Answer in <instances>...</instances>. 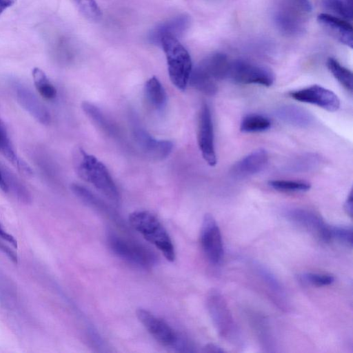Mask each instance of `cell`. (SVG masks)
Here are the masks:
<instances>
[{"label": "cell", "mask_w": 353, "mask_h": 353, "mask_svg": "<svg viewBox=\"0 0 353 353\" xmlns=\"http://www.w3.org/2000/svg\"><path fill=\"white\" fill-rule=\"evenodd\" d=\"M77 175L92 184L109 200L118 203L119 194L117 186L104 164L81 148H77L72 155Z\"/></svg>", "instance_id": "1"}, {"label": "cell", "mask_w": 353, "mask_h": 353, "mask_svg": "<svg viewBox=\"0 0 353 353\" xmlns=\"http://www.w3.org/2000/svg\"><path fill=\"white\" fill-rule=\"evenodd\" d=\"M309 0H279L273 19L277 28L288 36L302 34L312 13Z\"/></svg>", "instance_id": "2"}, {"label": "cell", "mask_w": 353, "mask_h": 353, "mask_svg": "<svg viewBox=\"0 0 353 353\" xmlns=\"http://www.w3.org/2000/svg\"><path fill=\"white\" fill-rule=\"evenodd\" d=\"M132 227L154 245L169 261L175 259L172 242L159 220L148 211H135L129 216Z\"/></svg>", "instance_id": "3"}, {"label": "cell", "mask_w": 353, "mask_h": 353, "mask_svg": "<svg viewBox=\"0 0 353 353\" xmlns=\"http://www.w3.org/2000/svg\"><path fill=\"white\" fill-rule=\"evenodd\" d=\"M159 45L165 54L170 79L179 90H184L192 70V61L188 50L178 38L164 36Z\"/></svg>", "instance_id": "4"}, {"label": "cell", "mask_w": 353, "mask_h": 353, "mask_svg": "<svg viewBox=\"0 0 353 353\" xmlns=\"http://www.w3.org/2000/svg\"><path fill=\"white\" fill-rule=\"evenodd\" d=\"M207 307L219 334L225 340L237 343L239 330L228 304L220 292L211 290L207 296Z\"/></svg>", "instance_id": "5"}, {"label": "cell", "mask_w": 353, "mask_h": 353, "mask_svg": "<svg viewBox=\"0 0 353 353\" xmlns=\"http://www.w3.org/2000/svg\"><path fill=\"white\" fill-rule=\"evenodd\" d=\"M228 79L240 84L270 86L274 81L272 70L266 66L243 59L231 61Z\"/></svg>", "instance_id": "6"}, {"label": "cell", "mask_w": 353, "mask_h": 353, "mask_svg": "<svg viewBox=\"0 0 353 353\" xmlns=\"http://www.w3.org/2000/svg\"><path fill=\"white\" fill-rule=\"evenodd\" d=\"M108 241L116 255L137 267L148 269L156 263V256L150 250L114 233L108 234Z\"/></svg>", "instance_id": "7"}, {"label": "cell", "mask_w": 353, "mask_h": 353, "mask_svg": "<svg viewBox=\"0 0 353 353\" xmlns=\"http://www.w3.org/2000/svg\"><path fill=\"white\" fill-rule=\"evenodd\" d=\"M200 240L208 260L213 265L220 264L224 256L223 239L219 225L210 214L203 216Z\"/></svg>", "instance_id": "8"}, {"label": "cell", "mask_w": 353, "mask_h": 353, "mask_svg": "<svg viewBox=\"0 0 353 353\" xmlns=\"http://www.w3.org/2000/svg\"><path fill=\"white\" fill-rule=\"evenodd\" d=\"M288 220L315 237L328 242L331 241V226L315 212L299 208H290L285 211Z\"/></svg>", "instance_id": "9"}, {"label": "cell", "mask_w": 353, "mask_h": 353, "mask_svg": "<svg viewBox=\"0 0 353 353\" xmlns=\"http://www.w3.org/2000/svg\"><path fill=\"white\" fill-rule=\"evenodd\" d=\"M198 145L202 157L210 166L216 163L214 142V128L209 106L203 103L200 108L197 133Z\"/></svg>", "instance_id": "10"}, {"label": "cell", "mask_w": 353, "mask_h": 353, "mask_svg": "<svg viewBox=\"0 0 353 353\" xmlns=\"http://www.w3.org/2000/svg\"><path fill=\"white\" fill-rule=\"evenodd\" d=\"M289 95L294 100L316 105L329 112H335L340 107V100L337 95L319 85L290 92Z\"/></svg>", "instance_id": "11"}, {"label": "cell", "mask_w": 353, "mask_h": 353, "mask_svg": "<svg viewBox=\"0 0 353 353\" xmlns=\"http://www.w3.org/2000/svg\"><path fill=\"white\" fill-rule=\"evenodd\" d=\"M136 313L139 321L157 342L174 347L179 336L166 322L143 308L138 309Z\"/></svg>", "instance_id": "12"}, {"label": "cell", "mask_w": 353, "mask_h": 353, "mask_svg": "<svg viewBox=\"0 0 353 353\" xmlns=\"http://www.w3.org/2000/svg\"><path fill=\"white\" fill-rule=\"evenodd\" d=\"M12 88L19 104L36 121L43 125L50 122L47 108L28 87L15 81L12 83Z\"/></svg>", "instance_id": "13"}, {"label": "cell", "mask_w": 353, "mask_h": 353, "mask_svg": "<svg viewBox=\"0 0 353 353\" xmlns=\"http://www.w3.org/2000/svg\"><path fill=\"white\" fill-rule=\"evenodd\" d=\"M132 132L138 145L149 157L161 160L170 154L173 148L171 141L154 139L136 122H134Z\"/></svg>", "instance_id": "14"}, {"label": "cell", "mask_w": 353, "mask_h": 353, "mask_svg": "<svg viewBox=\"0 0 353 353\" xmlns=\"http://www.w3.org/2000/svg\"><path fill=\"white\" fill-rule=\"evenodd\" d=\"M317 21L331 37L352 48L353 29L348 21L328 13H321L317 17Z\"/></svg>", "instance_id": "15"}, {"label": "cell", "mask_w": 353, "mask_h": 353, "mask_svg": "<svg viewBox=\"0 0 353 353\" xmlns=\"http://www.w3.org/2000/svg\"><path fill=\"white\" fill-rule=\"evenodd\" d=\"M268 162V154L264 149H257L237 161L232 168V175L246 177L260 172Z\"/></svg>", "instance_id": "16"}, {"label": "cell", "mask_w": 353, "mask_h": 353, "mask_svg": "<svg viewBox=\"0 0 353 353\" xmlns=\"http://www.w3.org/2000/svg\"><path fill=\"white\" fill-rule=\"evenodd\" d=\"M230 61L225 54L217 52L204 59L195 69L217 82L228 79Z\"/></svg>", "instance_id": "17"}, {"label": "cell", "mask_w": 353, "mask_h": 353, "mask_svg": "<svg viewBox=\"0 0 353 353\" xmlns=\"http://www.w3.org/2000/svg\"><path fill=\"white\" fill-rule=\"evenodd\" d=\"M190 18L182 14L172 18L154 28L149 34V40L155 45H159L164 36H172L178 38L181 36L190 26Z\"/></svg>", "instance_id": "18"}, {"label": "cell", "mask_w": 353, "mask_h": 353, "mask_svg": "<svg viewBox=\"0 0 353 353\" xmlns=\"http://www.w3.org/2000/svg\"><path fill=\"white\" fill-rule=\"evenodd\" d=\"M0 154L21 174L28 176L32 175L31 168L15 151L6 127L1 119H0Z\"/></svg>", "instance_id": "19"}, {"label": "cell", "mask_w": 353, "mask_h": 353, "mask_svg": "<svg viewBox=\"0 0 353 353\" xmlns=\"http://www.w3.org/2000/svg\"><path fill=\"white\" fill-rule=\"evenodd\" d=\"M276 117L283 122L299 128H307L314 118L306 110L294 105H283L275 111Z\"/></svg>", "instance_id": "20"}, {"label": "cell", "mask_w": 353, "mask_h": 353, "mask_svg": "<svg viewBox=\"0 0 353 353\" xmlns=\"http://www.w3.org/2000/svg\"><path fill=\"white\" fill-rule=\"evenodd\" d=\"M144 91L147 101L154 108L161 110L164 108L167 102V94L156 77H152L146 81Z\"/></svg>", "instance_id": "21"}, {"label": "cell", "mask_w": 353, "mask_h": 353, "mask_svg": "<svg viewBox=\"0 0 353 353\" xmlns=\"http://www.w3.org/2000/svg\"><path fill=\"white\" fill-rule=\"evenodd\" d=\"M70 188L72 192L87 205L109 216H114V213L110 207L85 187L77 183H72Z\"/></svg>", "instance_id": "22"}, {"label": "cell", "mask_w": 353, "mask_h": 353, "mask_svg": "<svg viewBox=\"0 0 353 353\" xmlns=\"http://www.w3.org/2000/svg\"><path fill=\"white\" fill-rule=\"evenodd\" d=\"M32 76L37 90L43 99L52 100L56 97V88L41 69L34 68L32 70Z\"/></svg>", "instance_id": "23"}, {"label": "cell", "mask_w": 353, "mask_h": 353, "mask_svg": "<svg viewBox=\"0 0 353 353\" xmlns=\"http://www.w3.org/2000/svg\"><path fill=\"white\" fill-rule=\"evenodd\" d=\"M3 170L8 191L11 190L21 202L29 203L31 201V196L24 184L8 168L3 167Z\"/></svg>", "instance_id": "24"}, {"label": "cell", "mask_w": 353, "mask_h": 353, "mask_svg": "<svg viewBox=\"0 0 353 353\" xmlns=\"http://www.w3.org/2000/svg\"><path fill=\"white\" fill-rule=\"evenodd\" d=\"M270 120L261 114H250L243 118L240 130L243 132L252 133L267 130L270 128Z\"/></svg>", "instance_id": "25"}, {"label": "cell", "mask_w": 353, "mask_h": 353, "mask_svg": "<svg viewBox=\"0 0 353 353\" xmlns=\"http://www.w3.org/2000/svg\"><path fill=\"white\" fill-rule=\"evenodd\" d=\"M328 70L339 83L347 91L352 92V72L334 58L327 61Z\"/></svg>", "instance_id": "26"}, {"label": "cell", "mask_w": 353, "mask_h": 353, "mask_svg": "<svg viewBox=\"0 0 353 353\" xmlns=\"http://www.w3.org/2000/svg\"><path fill=\"white\" fill-rule=\"evenodd\" d=\"M323 8L334 15L346 21L352 19V0H323Z\"/></svg>", "instance_id": "27"}, {"label": "cell", "mask_w": 353, "mask_h": 353, "mask_svg": "<svg viewBox=\"0 0 353 353\" xmlns=\"http://www.w3.org/2000/svg\"><path fill=\"white\" fill-rule=\"evenodd\" d=\"M82 109L85 113L100 127L103 130L108 134H114L116 130L114 126L110 123L101 112L94 105L88 103L83 102L82 103Z\"/></svg>", "instance_id": "28"}, {"label": "cell", "mask_w": 353, "mask_h": 353, "mask_svg": "<svg viewBox=\"0 0 353 353\" xmlns=\"http://www.w3.org/2000/svg\"><path fill=\"white\" fill-rule=\"evenodd\" d=\"M320 159L314 154H303L292 161L288 165V170L291 172H305L315 168L319 163Z\"/></svg>", "instance_id": "29"}, {"label": "cell", "mask_w": 353, "mask_h": 353, "mask_svg": "<svg viewBox=\"0 0 353 353\" xmlns=\"http://www.w3.org/2000/svg\"><path fill=\"white\" fill-rule=\"evenodd\" d=\"M269 185L273 189L282 192H305L310 189V183L302 181L272 180Z\"/></svg>", "instance_id": "30"}, {"label": "cell", "mask_w": 353, "mask_h": 353, "mask_svg": "<svg viewBox=\"0 0 353 353\" xmlns=\"http://www.w3.org/2000/svg\"><path fill=\"white\" fill-rule=\"evenodd\" d=\"M82 14L89 20L99 21L101 17V10L95 0H74Z\"/></svg>", "instance_id": "31"}, {"label": "cell", "mask_w": 353, "mask_h": 353, "mask_svg": "<svg viewBox=\"0 0 353 353\" xmlns=\"http://www.w3.org/2000/svg\"><path fill=\"white\" fill-rule=\"evenodd\" d=\"M352 228L345 225L331 226V239H335L346 246H352Z\"/></svg>", "instance_id": "32"}, {"label": "cell", "mask_w": 353, "mask_h": 353, "mask_svg": "<svg viewBox=\"0 0 353 353\" xmlns=\"http://www.w3.org/2000/svg\"><path fill=\"white\" fill-rule=\"evenodd\" d=\"M300 279L305 283L315 286L328 285L332 283L334 281V278L332 275L313 272L302 274L300 275Z\"/></svg>", "instance_id": "33"}, {"label": "cell", "mask_w": 353, "mask_h": 353, "mask_svg": "<svg viewBox=\"0 0 353 353\" xmlns=\"http://www.w3.org/2000/svg\"><path fill=\"white\" fill-rule=\"evenodd\" d=\"M344 209L350 217L352 216L353 213V197H352V192L351 191L345 202Z\"/></svg>", "instance_id": "34"}, {"label": "cell", "mask_w": 353, "mask_h": 353, "mask_svg": "<svg viewBox=\"0 0 353 353\" xmlns=\"http://www.w3.org/2000/svg\"><path fill=\"white\" fill-rule=\"evenodd\" d=\"M203 352L208 353H222L224 352V350L217 345L213 343H208L205 347H203Z\"/></svg>", "instance_id": "35"}, {"label": "cell", "mask_w": 353, "mask_h": 353, "mask_svg": "<svg viewBox=\"0 0 353 353\" xmlns=\"http://www.w3.org/2000/svg\"><path fill=\"white\" fill-rule=\"evenodd\" d=\"M17 0H0V16L8 8L12 6Z\"/></svg>", "instance_id": "36"}, {"label": "cell", "mask_w": 353, "mask_h": 353, "mask_svg": "<svg viewBox=\"0 0 353 353\" xmlns=\"http://www.w3.org/2000/svg\"><path fill=\"white\" fill-rule=\"evenodd\" d=\"M3 167L0 165V189L5 192H8V188L5 180Z\"/></svg>", "instance_id": "37"}]
</instances>
